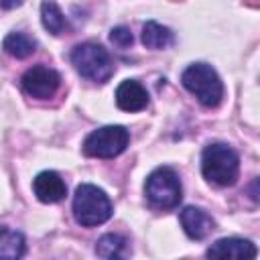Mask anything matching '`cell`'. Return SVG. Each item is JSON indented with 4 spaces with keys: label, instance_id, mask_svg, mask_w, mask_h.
Segmentation results:
<instances>
[{
    "label": "cell",
    "instance_id": "6da1fadb",
    "mask_svg": "<svg viewBox=\"0 0 260 260\" xmlns=\"http://www.w3.org/2000/svg\"><path fill=\"white\" fill-rule=\"evenodd\" d=\"M201 173L207 183L217 187H230L238 179L240 156L232 146L223 142L207 144L201 152Z\"/></svg>",
    "mask_w": 260,
    "mask_h": 260
},
{
    "label": "cell",
    "instance_id": "7a4b0ae2",
    "mask_svg": "<svg viewBox=\"0 0 260 260\" xmlns=\"http://www.w3.org/2000/svg\"><path fill=\"white\" fill-rule=\"evenodd\" d=\"M73 217L83 228L102 225L112 217V201L104 189L83 183L73 195Z\"/></svg>",
    "mask_w": 260,
    "mask_h": 260
},
{
    "label": "cell",
    "instance_id": "3957f363",
    "mask_svg": "<svg viewBox=\"0 0 260 260\" xmlns=\"http://www.w3.org/2000/svg\"><path fill=\"white\" fill-rule=\"evenodd\" d=\"M183 87L193 93L203 106L215 108L223 98V83L217 71L207 63H191L181 75Z\"/></svg>",
    "mask_w": 260,
    "mask_h": 260
},
{
    "label": "cell",
    "instance_id": "277c9868",
    "mask_svg": "<svg viewBox=\"0 0 260 260\" xmlns=\"http://www.w3.org/2000/svg\"><path fill=\"white\" fill-rule=\"evenodd\" d=\"M71 63L81 77L95 83H106L114 75V61L110 53L98 43L75 45L71 49Z\"/></svg>",
    "mask_w": 260,
    "mask_h": 260
},
{
    "label": "cell",
    "instance_id": "5b68a950",
    "mask_svg": "<svg viewBox=\"0 0 260 260\" xmlns=\"http://www.w3.org/2000/svg\"><path fill=\"white\" fill-rule=\"evenodd\" d=\"M144 193H146L148 203L156 209H173L179 205L183 197L181 181L177 173L169 167H158L148 175Z\"/></svg>",
    "mask_w": 260,
    "mask_h": 260
},
{
    "label": "cell",
    "instance_id": "8992f818",
    "mask_svg": "<svg viewBox=\"0 0 260 260\" xmlns=\"http://www.w3.org/2000/svg\"><path fill=\"white\" fill-rule=\"evenodd\" d=\"M128 142L130 132L124 126H102L87 134V138L83 140V152L93 158H114L126 150Z\"/></svg>",
    "mask_w": 260,
    "mask_h": 260
},
{
    "label": "cell",
    "instance_id": "52a82bcc",
    "mask_svg": "<svg viewBox=\"0 0 260 260\" xmlns=\"http://www.w3.org/2000/svg\"><path fill=\"white\" fill-rule=\"evenodd\" d=\"M61 85V75L47 67V65H35L24 71L22 75V87L30 98L37 100H49L55 95V91Z\"/></svg>",
    "mask_w": 260,
    "mask_h": 260
},
{
    "label": "cell",
    "instance_id": "ba28073f",
    "mask_svg": "<svg viewBox=\"0 0 260 260\" xmlns=\"http://www.w3.org/2000/svg\"><path fill=\"white\" fill-rule=\"evenodd\" d=\"M207 258H234V260H248L256 258L258 250L254 242L244 240V238H221L213 242L207 248Z\"/></svg>",
    "mask_w": 260,
    "mask_h": 260
},
{
    "label": "cell",
    "instance_id": "9c48e42d",
    "mask_svg": "<svg viewBox=\"0 0 260 260\" xmlns=\"http://www.w3.org/2000/svg\"><path fill=\"white\" fill-rule=\"evenodd\" d=\"M32 191L41 203H59L67 195V187L55 171L39 173L32 179Z\"/></svg>",
    "mask_w": 260,
    "mask_h": 260
},
{
    "label": "cell",
    "instance_id": "30bf717a",
    "mask_svg": "<svg viewBox=\"0 0 260 260\" xmlns=\"http://www.w3.org/2000/svg\"><path fill=\"white\" fill-rule=\"evenodd\" d=\"M116 106L124 112H140L148 106V93L136 79H124L116 89Z\"/></svg>",
    "mask_w": 260,
    "mask_h": 260
},
{
    "label": "cell",
    "instance_id": "8fae6325",
    "mask_svg": "<svg viewBox=\"0 0 260 260\" xmlns=\"http://www.w3.org/2000/svg\"><path fill=\"white\" fill-rule=\"evenodd\" d=\"M181 219V225H183V232L191 238V240H203L211 230H213V219L211 215L201 209V207H185L179 215Z\"/></svg>",
    "mask_w": 260,
    "mask_h": 260
},
{
    "label": "cell",
    "instance_id": "7c38bea8",
    "mask_svg": "<svg viewBox=\"0 0 260 260\" xmlns=\"http://www.w3.org/2000/svg\"><path fill=\"white\" fill-rule=\"evenodd\" d=\"M24 236L16 230L0 225V260H16L24 254Z\"/></svg>",
    "mask_w": 260,
    "mask_h": 260
},
{
    "label": "cell",
    "instance_id": "4fadbf2b",
    "mask_svg": "<svg viewBox=\"0 0 260 260\" xmlns=\"http://www.w3.org/2000/svg\"><path fill=\"white\" fill-rule=\"evenodd\" d=\"M140 39H142V45L146 49H154V51L167 49V47L173 45V32H171V28H167V26L154 22V20H148L142 26V37Z\"/></svg>",
    "mask_w": 260,
    "mask_h": 260
},
{
    "label": "cell",
    "instance_id": "5bb4252c",
    "mask_svg": "<svg viewBox=\"0 0 260 260\" xmlns=\"http://www.w3.org/2000/svg\"><path fill=\"white\" fill-rule=\"evenodd\" d=\"M41 22L51 35H61L63 30H67V18L53 0H43V4H41Z\"/></svg>",
    "mask_w": 260,
    "mask_h": 260
},
{
    "label": "cell",
    "instance_id": "9a60e30c",
    "mask_svg": "<svg viewBox=\"0 0 260 260\" xmlns=\"http://www.w3.org/2000/svg\"><path fill=\"white\" fill-rule=\"evenodd\" d=\"M95 254L102 258H124L128 256V242L120 234H106L98 240Z\"/></svg>",
    "mask_w": 260,
    "mask_h": 260
},
{
    "label": "cell",
    "instance_id": "2e32d148",
    "mask_svg": "<svg viewBox=\"0 0 260 260\" xmlns=\"http://www.w3.org/2000/svg\"><path fill=\"white\" fill-rule=\"evenodd\" d=\"M2 47H4V51H6L8 55H12V57H16V59H24V57H28V55L35 53L37 41L30 39V37L24 35V32H10V35L4 39Z\"/></svg>",
    "mask_w": 260,
    "mask_h": 260
},
{
    "label": "cell",
    "instance_id": "e0dca14e",
    "mask_svg": "<svg viewBox=\"0 0 260 260\" xmlns=\"http://www.w3.org/2000/svg\"><path fill=\"white\" fill-rule=\"evenodd\" d=\"M110 41H112L114 47L126 49V47H130L134 43V37H132V32H130L128 26H114L110 30Z\"/></svg>",
    "mask_w": 260,
    "mask_h": 260
},
{
    "label": "cell",
    "instance_id": "ac0fdd59",
    "mask_svg": "<svg viewBox=\"0 0 260 260\" xmlns=\"http://www.w3.org/2000/svg\"><path fill=\"white\" fill-rule=\"evenodd\" d=\"M20 4H22V0H0V6H2L4 10L16 8V6H20Z\"/></svg>",
    "mask_w": 260,
    "mask_h": 260
}]
</instances>
